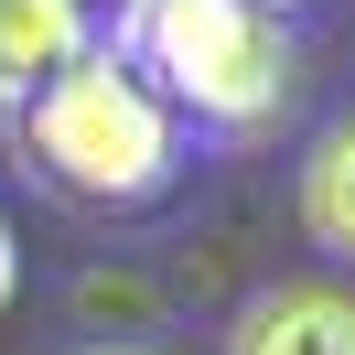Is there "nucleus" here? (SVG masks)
<instances>
[{"label":"nucleus","mask_w":355,"mask_h":355,"mask_svg":"<svg viewBox=\"0 0 355 355\" xmlns=\"http://www.w3.org/2000/svg\"><path fill=\"white\" fill-rule=\"evenodd\" d=\"M140 87L173 119L226 140H259L269 119L291 108V76H302V44L291 22L248 11V0H119V22L97 33Z\"/></svg>","instance_id":"1"},{"label":"nucleus","mask_w":355,"mask_h":355,"mask_svg":"<svg viewBox=\"0 0 355 355\" xmlns=\"http://www.w3.org/2000/svg\"><path fill=\"white\" fill-rule=\"evenodd\" d=\"M22 162L76 205H151L183 183V119L97 44L22 108Z\"/></svg>","instance_id":"2"},{"label":"nucleus","mask_w":355,"mask_h":355,"mask_svg":"<svg viewBox=\"0 0 355 355\" xmlns=\"http://www.w3.org/2000/svg\"><path fill=\"white\" fill-rule=\"evenodd\" d=\"M226 355H355V291L345 280H269L237 302Z\"/></svg>","instance_id":"3"},{"label":"nucleus","mask_w":355,"mask_h":355,"mask_svg":"<svg viewBox=\"0 0 355 355\" xmlns=\"http://www.w3.org/2000/svg\"><path fill=\"white\" fill-rule=\"evenodd\" d=\"M76 54H97L87 0H0V119H22Z\"/></svg>","instance_id":"4"},{"label":"nucleus","mask_w":355,"mask_h":355,"mask_svg":"<svg viewBox=\"0 0 355 355\" xmlns=\"http://www.w3.org/2000/svg\"><path fill=\"white\" fill-rule=\"evenodd\" d=\"M291 205H302V237L323 248L334 269H355V108H345V119H334V130L302 151V183H291Z\"/></svg>","instance_id":"5"},{"label":"nucleus","mask_w":355,"mask_h":355,"mask_svg":"<svg viewBox=\"0 0 355 355\" xmlns=\"http://www.w3.org/2000/svg\"><path fill=\"white\" fill-rule=\"evenodd\" d=\"M11 291H22V248H11V216H0V312H11Z\"/></svg>","instance_id":"6"},{"label":"nucleus","mask_w":355,"mask_h":355,"mask_svg":"<svg viewBox=\"0 0 355 355\" xmlns=\"http://www.w3.org/2000/svg\"><path fill=\"white\" fill-rule=\"evenodd\" d=\"M248 11H269V22H291V11H312V0H248Z\"/></svg>","instance_id":"7"},{"label":"nucleus","mask_w":355,"mask_h":355,"mask_svg":"<svg viewBox=\"0 0 355 355\" xmlns=\"http://www.w3.org/2000/svg\"><path fill=\"white\" fill-rule=\"evenodd\" d=\"M76 355H162V345H76Z\"/></svg>","instance_id":"8"}]
</instances>
